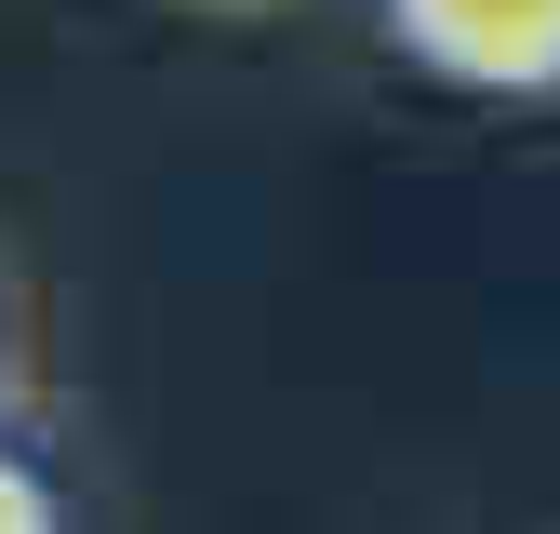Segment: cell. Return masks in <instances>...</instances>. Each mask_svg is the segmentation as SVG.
I'll list each match as a JSON object with an SVG mask.
<instances>
[{
  "label": "cell",
  "instance_id": "1",
  "mask_svg": "<svg viewBox=\"0 0 560 534\" xmlns=\"http://www.w3.org/2000/svg\"><path fill=\"white\" fill-rule=\"evenodd\" d=\"M374 14L454 94H560V0H374Z\"/></svg>",
  "mask_w": 560,
  "mask_h": 534
},
{
  "label": "cell",
  "instance_id": "2",
  "mask_svg": "<svg viewBox=\"0 0 560 534\" xmlns=\"http://www.w3.org/2000/svg\"><path fill=\"white\" fill-rule=\"evenodd\" d=\"M0 534H67L54 467H40V441H14V428H0Z\"/></svg>",
  "mask_w": 560,
  "mask_h": 534
},
{
  "label": "cell",
  "instance_id": "3",
  "mask_svg": "<svg viewBox=\"0 0 560 534\" xmlns=\"http://www.w3.org/2000/svg\"><path fill=\"white\" fill-rule=\"evenodd\" d=\"M200 14H254V0H200Z\"/></svg>",
  "mask_w": 560,
  "mask_h": 534
}]
</instances>
